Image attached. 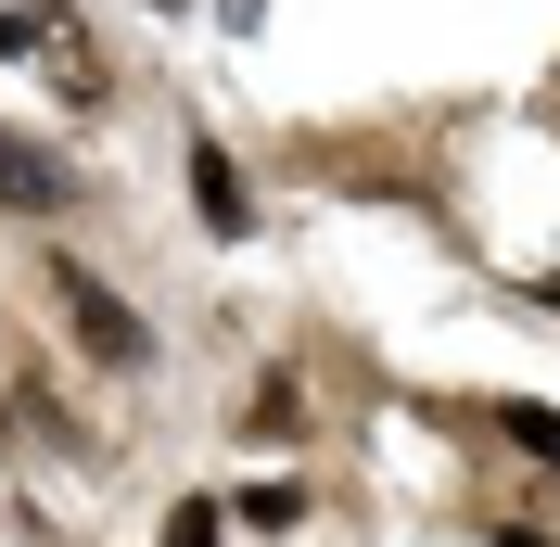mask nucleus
I'll return each instance as SVG.
<instances>
[{"instance_id": "f257e3e1", "label": "nucleus", "mask_w": 560, "mask_h": 547, "mask_svg": "<svg viewBox=\"0 0 560 547\" xmlns=\"http://www.w3.org/2000/svg\"><path fill=\"white\" fill-rule=\"evenodd\" d=\"M51 306H65V331L103 357V370H140V318L115 306V280H90V268H51Z\"/></svg>"}, {"instance_id": "f03ea898", "label": "nucleus", "mask_w": 560, "mask_h": 547, "mask_svg": "<svg viewBox=\"0 0 560 547\" xmlns=\"http://www.w3.org/2000/svg\"><path fill=\"white\" fill-rule=\"evenodd\" d=\"M0 205H13V217H65V205H77L65 153H38L26 128H0Z\"/></svg>"}, {"instance_id": "7ed1b4c3", "label": "nucleus", "mask_w": 560, "mask_h": 547, "mask_svg": "<svg viewBox=\"0 0 560 547\" xmlns=\"http://www.w3.org/2000/svg\"><path fill=\"white\" fill-rule=\"evenodd\" d=\"M191 205H205V230L217 242H243V166H230V140H191Z\"/></svg>"}, {"instance_id": "20e7f679", "label": "nucleus", "mask_w": 560, "mask_h": 547, "mask_svg": "<svg viewBox=\"0 0 560 547\" xmlns=\"http://www.w3.org/2000/svg\"><path fill=\"white\" fill-rule=\"evenodd\" d=\"M243 522L255 535H293V522H306V484H243Z\"/></svg>"}, {"instance_id": "39448f33", "label": "nucleus", "mask_w": 560, "mask_h": 547, "mask_svg": "<svg viewBox=\"0 0 560 547\" xmlns=\"http://www.w3.org/2000/svg\"><path fill=\"white\" fill-rule=\"evenodd\" d=\"M497 433L523 445V458H560V408H497Z\"/></svg>"}, {"instance_id": "423d86ee", "label": "nucleus", "mask_w": 560, "mask_h": 547, "mask_svg": "<svg viewBox=\"0 0 560 547\" xmlns=\"http://www.w3.org/2000/svg\"><path fill=\"white\" fill-rule=\"evenodd\" d=\"M166 547H230V535H217V497H178V510H166Z\"/></svg>"}, {"instance_id": "0eeeda50", "label": "nucleus", "mask_w": 560, "mask_h": 547, "mask_svg": "<svg viewBox=\"0 0 560 547\" xmlns=\"http://www.w3.org/2000/svg\"><path fill=\"white\" fill-rule=\"evenodd\" d=\"M255 13H268V0H230V26H255Z\"/></svg>"}, {"instance_id": "6e6552de", "label": "nucleus", "mask_w": 560, "mask_h": 547, "mask_svg": "<svg viewBox=\"0 0 560 547\" xmlns=\"http://www.w3.org/2000/svg\"><path fill=\"white\" fill-rule=\"evenodd\" d=\"M535 306H560V280H535Z\"/></svg>"}]
</instances>
